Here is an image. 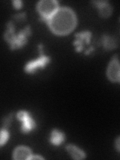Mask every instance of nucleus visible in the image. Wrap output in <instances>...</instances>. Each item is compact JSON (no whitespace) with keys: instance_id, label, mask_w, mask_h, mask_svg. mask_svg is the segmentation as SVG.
Here are the masks:
<instances>
[{"instance_id":"nucleus-4","label":"nucleus","mask_w":120,"mask_h":160,"mask_svg":"<svg viewBox=\"0 0 120 160\" xmlns=\"http://www.w3.org/2000/svg\"><path fill=\"white\" fill-rule=\"evenodd\" d=\"M39 51H40V56L38 59L34 60V61H30L26 64L25 66V71L27 73H33L37 68H43L46 66V64L49 62V57L45 56L43 54V49L42 45H39Z\"/></svg>"},{"instance_id":"nucleus-2","label":"nucleus","mask_w":120,"mask_h":160,"mask_svg":"<svg viewBox=\"0 0 120 160\" xmlns=\"http://www.w3.org/2000/svg\"><path fill=\"white\" fill-rule=\"evenodd\" d=\"M31 33V30H30V26L27 25L26 27L20 30V32L18 34L15 33V26L12 21H10L7 24V30L4 34V38L5 40L10 44L11 49H17V48H21L24 46L27 42V37Z\"/></svg>"},{"instance_id":"nucleus-13","label":"nucleus","mask_w":120,"mask_h":160,"mask_svg":"<svg viewBox=\"0 0 120 160\" xmlns=\"http://www.w3.org/2000/svg\"><path fill=\"white\" fill-rule=\"evenodd\" d=\"M9 138V133L6 130V128H2L1 133H0V145L3 146L4 143L6 142V140Z\"/></svg>"},{"instance_id":"nucleus-12","label":"nucleus","mask_w":120,"mask_h":160,"mask_svg":"<svg viewBox=\"0 0 120 160\" xmlns=\"http://www.w3.org/2000/svg\"><path fill=\"white\" fill-rule=\"evenodd\" d=\"M102 44L104 48L106 50H111V49H115L117 47V42L116 40L114 38L110 37V36H107V35H105V36L102 37Z\"/></svg>"},{"instance_id":"nucleus-11","label":"nucleus","mask_w":120,"mask_h":160,"mask_svg":"<svg viewBox=\"0 0 120 160\" xmlns=\"http://www.w3.org/2000/svg\"><path fill=\"white\" fill-rule=\"evenodd\" d=\"M65 139V135L60 132L59 130L54 129L52 130L51 135H50V142H51L53 145H60Z\"/></svg>"},{"instance_id":"nucleus-15","label":"nucleus","mask_w":120,"mask_h":160,"mask_svg":"<svg viewBox=\"0 0 120 160\" xmlns=\"http://www.w3.org/2000/svg\"><path fill=\"white\" fill-rule=\"evenodd\" d=\"M115 146H116L118 151H120V137H118L116 139V142H115Z\"/></svg>"},{"instance_id":"nucleus-16","label":"nucleus","mask_w":120,"mask_h":160,"mask_svg":"<svg viewBox=\"0 0 120 160\" xmlns=\"http://www.w3.org/2000/svg\"><path fill=\"white\" fill-rule=\"evenodd\" d=\"M30 159H43V157H41V156H39V155H35V156H32L30 157Z\"/></svg>"},{"instance_id":"nucleus-9","label":"nucleus","mask_w":120,"mask_h":160,"mask_svg":"<svg viewBox=\"0 0 120 160\" xmlns=\"http://www.w3.org/2000/svg\"><path fill=\"white\" fill-rule=\"evenodd\" d=\"M93 3L96 5L99 10V14L102 17H108L112 12V8L107 1H93Z\"/></svg>"},{"instance_id":"nucleus-1","label":"nucleus","mask_w":120,"mask_h":160,"mask_svg":"<svg viewBox=\"0 0 120 160\" xmlns=\"http://www.w3.org/2000/svg\"><path fill=\"white\" fill-rule=\"evenodd\" d=\"M76 22V16L71 9L68 7H60L48 20L47 24L53 33L65 35L75 28Z\"/></svg>"},{"instance_id":"nucleus-10","label":"nucleus","mask_w":120,"mask_h":160,"mask_svg":"<svg viewBox=\"0 0 120 160\" xmlns=\"http://www.w3.org/2000/svg\"><path fill=\"white\" fill-rule=\"evenodd\" d=\"M66 150L68 151V153L72 156V158H74V159L85 158V153L82 151L81 149H79L78 147L74 146V145H67Z\"/></svg>"},{"instance_id":"nucleus-5","label":"nucleus","mask_w":120,"mask_h":160,"mask_svg":"<svg viewBox=\"0 0 120 160\" xmlns=\"http://www.w3.org/2000/svg\"><path fill=\"white\" fill-rule=\"evenodd\" d=\"M107 76L110 81L116 82L119 81V76H120V63L117 55H114L113 58L111 59L108 68H107Z\"/></svg>"},{"instance_id":"nucleus-6","label":"nucleus","mask_w":120,"mask_h":160,"mask_svg":"<svg viewBox=\"0 0 120 160\" xmlns=\"http://www.w3.org/2000/svg\"><path fill=\"white\" fill-rule=\"evenodd\" d=\"M17 118L22 122V127L21 131L24 133H28L31 130H33L36 126L34 120L30 117V115L27 111H19L17 113Z\"/></svg>"},{"instance_id":"nucleus-7","label":"nucleus","mask_w":120,"mask_h":160,"mask_svg":"<svg viewBox=\"0 0 120 160\" xmlns=\"http://www.w3.org/2000/svg\"><path fill=\"white\" fill-rule=\"evenodd\" d=\"M90 39H91V32L90 31H82L75 35L74 45L76 47V51L81 52L85 45H88L90 43Z\"/></svg>"},{"instance_id":"nucleus-17","label":"nucleus","mask_w":120,"mask_h":160,"mask_svg":"<svg viewBox=\"0 0 120 160\" xmlns=\"http://www.w3.org/2000/svg\"><path fill=\"white\" fill-rule=\"evenodd\" d=\"M119 81H120V76H119Z\"/></svg>"},{"instance_id":"nucleus-3","label":"nucleus","mask_w":120,"mask_h":160,"mask_svg":"<svg viewBox=\"0 0 120 160\" xmlns=\"http://www.w3.org/2000/svg\"><path fill=\"white\" fill-rule=\"evenodd\" d=\"M58 9V2L55 0H42L37 3V10L41 15V19L46 22Z\"/></svg>"},{"instance_id":"nucleus-8","label":"nucleus","mask_w":120,"mask_h":160,"mask_svg":"<svg viewBox=\"0 0 120 160\" xmlns=\"http://www.w3.org/2000/svg\"><path fill=\"white\" fill-rule=\"evenodd\" d=\"M31 156H32L31 150L25 146H19L13 152V158L16 160H26V159H30Z\"/></svg>"},{"instance_id":"nucleus-14","label":"nucleus","mask_w":120,"mask_h":160,"mask_svg":"<svg viewBox=\"0 0 120 160\" xmlns=\"http://www.w3.org/2000/svg\"><path fill=\"white\" fill-rule=\"evenodd\" d=\"M13 5H14V7L15 8H21L22 6V2L21 1H19V0H15V1H13Z\"/></svg>"}]
</instances>
